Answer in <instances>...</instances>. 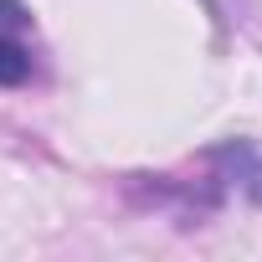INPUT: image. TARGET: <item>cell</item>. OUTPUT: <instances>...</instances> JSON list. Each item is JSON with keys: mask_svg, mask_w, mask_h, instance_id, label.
Here are the masks:
<instances>
[{"mask_svg": "<svg viewBox=\"0 0 262 262\" xmlns=\"http://www.w3.org/2000/svg\"><path fill=\"white\" fill-rule=\"evenodd\" d=\"M26 31H31V11L21 0H0V88H21L36 72Z\"/></svg>", "mask_w": 262, "mask_h": 262, "instance_id": "cell-1", "label": "cell"}, {"mask_svg": "<svg viewBox=\"0 0 262 262\" xmlns=\"http://www.w3.org/2000/svg\"><path fill=\"white\" fill-rule=\"evenodd\" d=\"M211 165H216V175L211 180H221L226 190H242L247 201H257L262 206V149H252V144H221V149H211L206 155Z\"/></svg>", "mask_w": 262, "mask_h": 262, "instance_id": "cell-2", "label": "cell"}]
</instances>
